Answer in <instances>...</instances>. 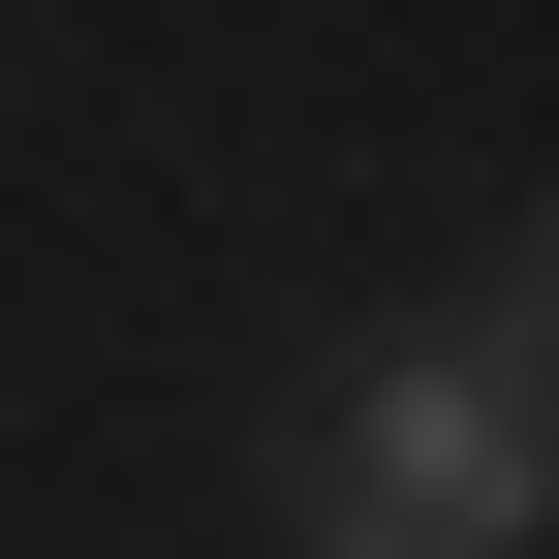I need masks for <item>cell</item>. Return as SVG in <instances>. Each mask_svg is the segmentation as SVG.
<instances>
[{
  "mask_svg": "<svg viewBox=\"0 0 559 559\" xmlns=\"http://www.w3.org/2000/svg\"><path fill=\"white\" fill-rule=\"evenodd\" d=\"M528 528H559V404L498 342H373L311 404V498H280V559H528Z\"/></svg>",
  "mask_w": 559,
  "mask_h": 559,
  "instance_id": "6da1fadb",
  "label": "cell"
},
{
  "mask_svg": "<svg viewBox=\"0 0 559 559\" xmlns=\"http://www.w3.org/2000/svg\"><path fill=\"white\" fill-rule=\"evenodd\" d=\"M466 342H498V373H528V404H559V218H528V249H498V311H466Z\"/></svg>",
  "mask_w": 559,
  "mask_h": 559,
  "instance_id": "7a4b0ae2",
  "label": "cell"
}]
</instances>
